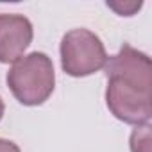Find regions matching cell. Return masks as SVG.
<instances>
[{
    "instance_id": "obj_1",
    "label": "cell",
    "mask_w": 152,
    "mask_h": 152,
    "mask_svg": "<svg viewBox=\"0 0 152 152\" xmlns=\"http://www.w3.org/2000/svg\"><path fill=\"white\" fill-rule=\"evenodd\" d=\"M106 104L115 118L131 125H147L152 116V64L150 57L131 45L106 63Z\"/></svg>"
},
{
    "instance_id": "obj_6",
    "label": "cell",
    "mask_w": 152,
    "mask_h": 152,
    "mask_svg": "<svg viewBox=\"0 0 152 152\" xmlns=\"http://www.w3.org/2000/svg\"><path fill=\"white\" fill-rule=\"evenodd\" d=\"M107 7L115 9L120 16H132L140 7L141 2H127V4H118V2H107Z\"/></svg>"
},
{
    "instance_id": "obj_4",
    "label": "cell",
    "mask_w": 152,
    "mask_h": 152,
    "mask_svg": "<svg viewBox=\"0 0 152 152\" xmlns=\"http://www.w3.org/2000/svg\"><path fill=\"white\" fill-rule=\"evenodd\" d=\"M34 36L32 23L23 15H0V63L18 61Z\"/></svg>"
},
{
    "instance_id": "obj_2",
    "label": "cell",
    "mask_w": 152,
    "mask_h": 152,
    "mask_svg": "<svg viewBox=\"0 0 152 152\" xmlns=\"http://www.w3.org/2000/svg\"><path fill=\"white\" fill-rule=\"evenodd\" d=\"M7 86L23 106H41L54 91L56 72L52 59L43 52L22 56L7 72Z\"/></svg>"
},
{
    "instance_id": "obj_7",
    "label": "cell",
    "mask_w": 152,
    "mask_h": 152,
    "mask_svg": "<svg viewBox=\"0 0 152 152\" xmlns=\"http://www.w3.org/2000/svg\"><path fill=\"white\" fill-rule=\"evenodd\" d=\"M0 152H22V150H20V147L15 141L0 138Z\"/></svg>"
},
{
    "instance_id": "obj_5",
    "label": "cell",
    "mask_w": 152,
    "mask_h": 152,
    "mask_svg": "<svg viewBox=\"0 0 152 152\" xmlns=\"http://www.w3.org/2000/svg\"><path fill=\"white\" fill-rule=\"evenodd\" d=\"M150 125H140L131 134V150L132 152H150Z\"/></svg>"
},
{
    "instance_id": "obj_8",
    "label": "cell",
    "mask_w": 152,
    "mask_h": 152,
    "mask_svg": "<svg viewBox=\"0 0 152 152\" xmlns=\"http://www.w3.org/2000/svg\"><path fill=\"white\" fill-rule=\"evenodd\" d=\"M4 100H2V97H0V120H2V116H4Z\"/></svg>"
},
{
    "instance_id": "obj_3",
    "label": "cell",
    "mask_w": 152,
    "mask_h": 152,
    "mask_svg": "<svg viewBox=\"0 0 152 152\" xmlns=\"http://www.w3.org/2000/svg\"><path fill=\"white\" fill-rule=\"evenodd\" d=\"M61 66L72 77H88L107 63L106 47L100 38L88 29H73L61 39Z\"/></svg>"
}]
</instances>
